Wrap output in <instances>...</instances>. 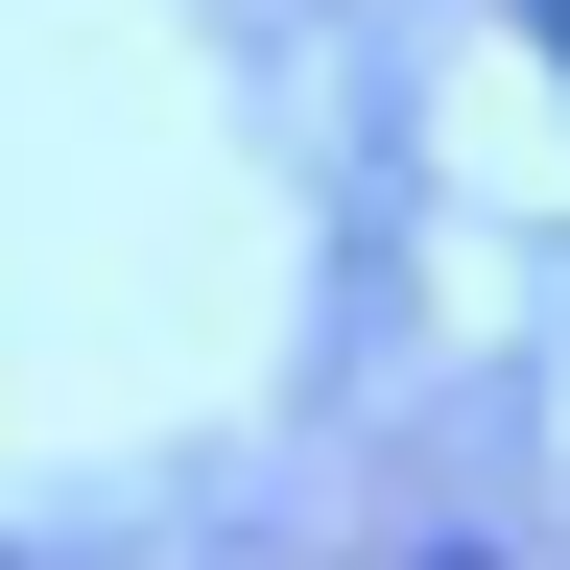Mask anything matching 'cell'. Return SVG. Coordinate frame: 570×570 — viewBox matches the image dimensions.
I'll use <instances>...</instances> for the list:
<instances>
[{
    "label": "cell",
    "mask_w": 570,
    "mask_h": 570,
    "mask_svg": "<svg viewBox=\"0 0 570 570\" xmlns=\"http://www.w3.org/2000/svg\"><path fill=\"white\" fill-rule=\"evenodd\" d=\"M404 570H499V547H404Z\"/></svg>",
    "instance_id": "7a4b0ae2"
},
{
    "label": "cell",
    "mask_w": 570,
    "mask_h": 570,
    "mask_svg": "<svg viewBox=\"0 0 570 570\" xmlns=\"http://www.w3.org/2000/svg\"><path fill=\"white\" fill-rule=\"evenodd\" d=\"M523 24H547V96H570V0H523Z\"/></svg>",
    "instance_id": "6da1fadb"
}]
</instances>
